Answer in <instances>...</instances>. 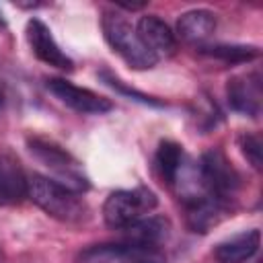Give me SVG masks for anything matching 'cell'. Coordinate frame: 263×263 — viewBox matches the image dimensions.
Returning <instances> with one entry per match:
<instances>
[{"label":"cell","instance_id":"10","mask_svg":"<svg viewBox=\"0 0 263 263\" xmlns=\"http://www.w3.org/2000/svg\"><path fill=\"white\" fill-rule=\"evenodd\" d=\"M158 249H144L129 242H101L82 249L76 255V263H138L146 255Z\"/></svg>","mask_w":263,"mask_h":263},{"label":"cell","instance_id":"21","mask_svg":"<svg viewBox=\"0 0 263 263\" xmlns=\"http://www.w3.org/2000/svg\"><path fill=\"white\" fill-rule=\"evenodd\" d=\"M4 105H6V86L0 78V109H4Z\"/></svg>","mask_w":263,"mask_h":263},{"label":"cell","instance_id":"12","mask_svg":"<svg viewBox=\"0 0 263 263\" xmlns=\"http://www.w3.org/2000/svg\"><path fill=\"white\" fill-rule=\"evenodd\" d=\"M121 232H123V242L144 249H158V245L164 242L171 234V222L162 216H148L134 222Z\"/></svg>","mask_w":263,"mask_h":263},{"label":"cell","instance_id":"5","mask_svg":"<svg viewBox=\"0 0 263 263\" xmlns=\"http://www.w3.org/2000/svg\"><path fill=\"white\" fill-rule=\"evenodd\" d=\"M197 177L205 193L226 205L240 189V175L220 148H212L201 154L197 164Z\"/></svg>","mask_w":263,"mask_h":263},{"label":"cell","instance_id":"7","mask_svg":"<svg viewBox=\"0 0 263 263\" xmlns=\"http://www.w3.org/2000/svg\"><path fill=\"white\" fill-rule=\"evenodd\" d=\"M25 37H27V43L31 47V53L39 62H43L51 68H58V70H66V72L74 70L72 58L62 51V47L58 45V41L51 35V29L41 18L33 16V18L27 21Z\"/></svg>","mask_w":263,"mask_h":263},{"label":"cell","instance_id":"9","mask_svg":"<svg viewBox=\"0 0 263 263\" xmlns=\"http://www.w3.org/2000/svg\"><path fill=\"white\" fill-rule=\"evenodd\" d=\"M226 99L232 111L247 115V117H259L261 115V72L253 70L247 74H236L226 84Z\"/></svg>","mask_w":263,"mask_h":263},{"label":"cell","instance_id":"8","mask_svg":"<svg viewBox=\"0 0 263 263\" xmlns=\"http://www.w3.org/2000/svg\"><path fill=\"white\" fill-rule=\"evenodd\" d=\"M181 197H183V208H185V222L193 232L205 234L216 224H220V220L226 216L228 205L212 197L203 189L189 191Z\"/></svg>","mask_w":263,"mask_h":263},{"label":"cell","instance_id":"2","mask_svg":"<svg viewBox=\"0 0 263 263\" xmlns=\"http://www.w3.org/2000/svg\"><path fill=\"white\" fill-rule=\"evenodd\" d=\"M27 150L37 162H41L45 168H49V175H53L51 179L62 183L64 187H68L76 193H84L90 187L88 177L82 171V164L58 142H53L45 136H29Z\"/></svg>","mask_w":263,"mask_h":263},{"label":"cell","instance_id":"3","mask_svg":"<svg viewBox=\"0 0 263 263\" xmlns=\"http://www.w3.org/2000/svg\"><path fill=\"white\" fill-rule=\"evenodd\" d=\"M101 29H103V37L109 43V47L121 55V60L134 68V70H150L158 64V58L142 43V39L138 37L136 27L121 16L119 12H103L101 16Z\"/></svg>","mask_w":263,"mask_h":263},{"label":"cell","instance_id":"13","mask_svg":"<svg viewBox=\"0 0 263 263\" xmlns=\"http://www.w3.org/2000/svg\"><path fill=\"white\" fill-rule=\"evenodd\" d=\"M259 247H261V232L253 228L218 242L214 249V257L218 263H245L257 255Z\"/></svg>","mask_w":263,"mask_h":263},{"label":"cell","instance_id":"14","mask_svg":"<svg viewBox=\"0 0 263 263\" xmlns=\"http://www.w3.org/2000/svg\"><path fill=\"white\" fill-rule=\"evenodd\" d=\"M23 197H27V175L12 154L0 152V205L18 203Z\"/></svg>","mask_w":263,"mask_h":263},{"label":"cell","instance_id":"19","mask_svg":"<svg viewBox=\"0 0 263 263\" xmlns=\"http://www.w3.org/2000/svg\"><path fill=\"white\" fill-rule=\"evenodd\" d=\"M240 152L245 154V158L249 160V164L255 171H261V162H263V144H261V136L259 134H242L238 140Z\"/></svg>","mask_w":263,"mask_h":263},{"label":"cell","instance_id":"18","mask_svg":"<svg viewBox=\"0 0 263 263\" xmlns=\"http://www.w3.org/2000/svg\"><path fill=\"white\" fill-rule=\"evenodd\" d=\"M99 78H101L109 88H113V90L119 92V95L129 97L132 101H138V103L148 105V107H166L164 101H160V99H156V97H150V95H146V92H142V90H136V88L127 86L121 78H117V76H115L113 72H109L107 68H103V70L99 72Z\"/></svg>","mask_w":263,"mask_h":263},{"label":"cell","instance_id":"20","mask_svg":"<svg viewBox=\"0 0 263 263\" xmlns=\"http://www.w3.org/2000/svg\"><path fill=\"white\" fill-rule=\"evenodd\" d=\"M138 263H166V261H164V257L160 255V251H154V253L146 255L144 259H140Z\"/></svg>","mask_w":263,"mask_h":263},{"label":"cell","instance_id":"6","mask_svg":"<svg viewBox=\"0 0 263 263\" xmlns=\"http://www.w3.org/2000/svg\"><path fill=\"white\" fill-rule=\"evenodd\" d=\"M45 86L60 103H64L66 107H70L76 113L103 115V113H109L113 109L111 99H107V97H103L90 88L78 86L66 78H47Z\"/></svg>","mask_w":263,"mask_h":263},{"label":"cell","instance_id":"11","mask_svg":"<svg viewBox=\"0 0 263 263\" xmlns=\"http://www.w3.org/2000/svg\"><path fill=\"white\" fill-rule=\"evenodd\" d=\"M138 37L142 39V43L160 60L162 55H171L177 47V39L175 33L171 31V27L158 16V14H144L138 25H136Z\"/></svg>","mask_w":263,"mask_h":263},{"label":"cell","instance_id":"15","mask_svg":"<svg viewBox=\"0 0 263 263\" xmlns=\"http://www.w3.org/2000/svg\"><path fill=\"white\" fill-rule=\"evenodd\" d=\"M214 31H216V14L205 8L187 10L177 21V35L187 43L203 45V41L210 39Z\"/></svg>","mask_w":263,"mask_h":263},{"label":"cell","instance_id":"16","mask_svg":"<svg viewBox=\"0 0 263 263\" xmlns=\"http://www.w3.org/2000/svg\"><path fill=\"white\" fill-rule=\"evenodd\" d=\"M183 162H185L183 146L177 144L175 140H160L154 154V166L162 183H166L168 187H175L181 177Z\"/></svg>","mask_w":263,"mask_h":263},{"label":"cell","instance_id":"4","mask_svg":"<svg viewBox=\"0 0 263 263\" xmlns=\"http://www.w3.org/2000/svg\"><path fill=\"white\" fill-rule=\"evenodd\" d=\"M156 205V193L144 185H138L134 189H117L109 193L103 203V220L113 230H125L127 226L150 214Z\"/></svg>","mask_w":263,"mask_h":263},{"label":"cell","instance_id":"17","mask_svg":"<svg viewBox=\"0 0 263 263\" xmlns=\"http://www.w3.org/2000/svg\"><path fill=\"white\" fill-rule=\"evenodd\" d=\"M197 49L201 55L224 64H247L261 55V49L257 45H245V43H214V45H199Z\"/></svg>","mask_w":263,"mask_h":263},{"label":"cell","instance_id":"22","mask_svg":"<svg viewBox=\"0 0 263 263\" xmlns=\"http://www.w3.org/2000/svg\"><path fill=\"white\" fill-rule=\"evenodd\" d=\"M0 25H4V18H2V12H0Z\"/></svg>","mask_w":263,"mask_h":263},{"label":"cell","instance_id":"1","mask_svg":"<svg viewBox=\"0 0 263 263\" xmlns=\"http://www.w3.org/2000/svg\"><path fill=\"white\" fill-rule=\"evenodd\" d=\"M27 197L47 216L60 222H82L88 214V205L80 193L64 187L47 175H27Z\"/></svg>","mask_w":263,"mask_h":263}]
</instances>
